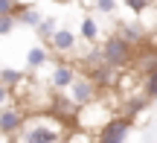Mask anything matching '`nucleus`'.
<instances>
[{"instance_id": "obj_1", "label": "nucleus", "mask_w": 157, "mask_h": 143, "mask_svg": "<svg viewBox=\"0 0 157 143\" xmlns=\"http://www.w3.org/2000/svg\"><path fill=\"white\" fill-rule=\"evenodd\" d=\"M134 58V47L125 35H111V38L102 44V62L113 64V67H122Z\"/></svg>"}, {"instance_id": "obj_2", "label": "nucleus", "mask_w": 157, "mask_h": 143, "mask_svg": "<svg viewBox=\"0 0 157 143\" xmlns=\"http://www.w3.org/2000/svg\"><path fill=\"white\" fill-rule=\"evenodd\" d=\"M131 129H134V117H113V120H108L105 126H102V132H99V140L102 143H119V140H125L131 134Z\"/></svg>"}, {"instance_id": "obj_3", "label": "nucleus", "mask_w": 157, "mask_h": 143, "mask_svg": "<svg viewBox=\"0 0 157 143\" xmlns=\"http://www.w3.org/2000/svg\"><path fill=\"white\" fill-rule=\"evenodd\" d=\"M67 91L73 93L76 105H90L96 99V82H93V76H76L73 85H70Z\"/></svg>"}, {"instance_id": "obj_4", "label": "nucleus", "mask_w": 157, "mask_h": 143, "mask_svg": "<svg viewBox=\"0 0 157 143\" xmlns=\"http://www.w3.org/2000/svg\"><path fill=\"white\" fill-rule=\"evenodd\" d=\"M21 126H23V111H17V108L0 111V134H17Z\"/></svg>"}, {"instance_id": "obj_5", "label": "nucleus", "mask_w": 157, "mask_h": 143, "mask_svg": "<svg viewBox=\"0 0 157 143\" xmlns=\"http://www.w3.org/2000/svg\"><path fill=\"white\" fill-rule=\"evenodd\" d=\"M58 137H61V134L47 129V126H26L23 129V140H29V143H52Z\"/></svg>"}, {"instance_id": "obj_6", "label": "nucleus", "mask_w": 157, "mask_h": 143, "mask_svg": "<svg viewBox=\"0 0 157 143\" xmlns=\"http://www.w3.org/2000/svg\"><path fill=\"white\" fill-rule=\"evenodd\" d=\"M73 79H76V73H73V67H67V64H58L56 73H52V85H56L58 91H67V88L73 85Z\"/></svg>"}, {"instance_id": "obj_7", "label": "nucleus", "mask_w": 157, "mask_h": 143, "mask_svg": "<svg viewBox=\"0 0 157 143\" xmlns=\"http://www.w3.org/2000/svg\"><path fill=\"white\" fill-rule=\"evenodd\" d=\"M52 47H56V50H73V44H76V35L70 32V29H56V35H52Z\"/></svg>"}, {"instance_id": "obj_8", "label": "nucleus", "mask_w": 157, "mask_h": 143, "mask_svg": "<svg viewBox=\"0 0 157 143\" xmlns=\"http://www.w3.org/2000/svg\"><path fill=\"white\" fill-rule=\"evenodd\" d=\"M17 21L26 23V26H38V23H41V12L29 9V6H21V12H17Z\"/></svg>"}, {"instance_id": "obj_9", "label": "nucleus", "mask_w": 157, "mask_h": 143, "mask_svg": "<svg viewBox=\"0 0 157 143\" xmlns=\"http://www.w3.org/2000/svg\"><path fill=\"white\" fill-rule=\"evenodd\" d=\"M47 58H50V56H47V50H44V47H32V50H29V58H26V62H29V67H41Z\"/></svg>"}, {"instance_id": "obj_10", "label": "nucleus", "mask_w": 157, "mask_h": 143, "mask_svg": "<svg viewBox=\"0 0 157 143\" xmlns=\"http://www.w3.org/2000/svg\"><path fill=\"white\" fill-rule=\"evenodd\" d=\"M96 35H99V26H96V21L84 18V21H82V38H84V41H96Z\"/></svg>"}, {"instance_id": "obj_11", "label": "nucleus", "mask_w": 157, "mask_h": 143, "mask_svg": "<svg viewBox=\"0 0 157 143\" xmlns=\"http://www.w3.org/2000/svg\"><path fill=\"white\" fill-rule=\"evenodd\" d=\"M23 76H21V70H0V82H3V85H17V82H21Z\"/></svg>"}, {"instance_id": "obj_12", "label": "nucleus", "mask_w": 157, "mask_h": 143, "mask_svg": "<svg viewBox=\"0 0 157 143\" xmlns=\"http://www.w3.org/2000/svg\"><path fill=\"white\" fill-rule=\"evenodd\" d=\"M38 35H41V38H52V35H56V21H52V18L41 21L38 23Z\"/></svg>"}, {"instance_id": "obj_13", "label": "nucleus", "mask_w": 157, "mask_h": 143, "mask_svg": "<svg viewBox=\"0 0 157 143\" xmlns=\"http://www.w3.org/2000/svg\"><path fill=\"white\" fill-rule=\"evenodd\" d=\"M17 23V15H0V35H9Z\"/></svg>"}, {"instance_id": "obj_14", "label": "nucleus", "mask_w": 157, "mask_h": 143, "mask_svg": "<svg viewBox=\"0 0 157 143\" xmlns=\"http://www.w3.org/2000/svg\"><path fill=\"white\" fill-rule=\"evenodd\" d=\"M146 97H148V99L157 97V70H151L148 79H146Z\"/></svg>"}, {"instance_id": "obj_15", "label": "nucleus", "mask_w": 157, "mask_h": 143, "mask_svg": "<svg viewBox=\"0 0 157 143\" xmlns=\"http://www.w3.org/2000/svg\"><path fill=\"white\" fill-rule=\"evenodd\" d=\"M143 108H148V97H140V99H131V105H128V117L140 114Z\"/></svg>"}, {"instance_id": "obj_16", "label": "nucleus", "mask_w": 157, "mask_h": 143, "mask_svg": "<svg viewBox=\"0 0 157 143\" xmlns=\"http://www.w3.org/2000/svg\"><path fill=\"white\" fill-rule=\"evenodd\" d=\"M0 15H17V3L15 0H0Z\"/></svg>"}, {"instance_id": "obj_17", "label": "nucleus", "mask_w": 157, "mask_h": 143, "mask_svg": "<svg viewBox=\"0 0 157 143\" xmlns=\"http://www.w3.org/2000/svg\"><path fill=\"white\" fill-rule=\"evenodd\" d=\"M96 9L105 12V15H111V12L117 9V0H96Z\"/></svg>"}, {"instance_id": "obj_18", "label": "nucleus", "mask_w": 157, "mask_h": 143, "mask_svg": "<svg viewBox=\"0 0 157 143\" xmlns=\"http://www.w3.org/2000/svg\"><path fill=\"white\" fill-rule=\"evenodd\" d=\"M125 3H128L131 12H143V9H148V0H125Z\"/></svg>"}, {"instance_id": "obj_19", "label": "nucleus", "mask_w": 157, "mask_h": 143, "mask_svg": "<svg viewBox=\"0 0 157 143\" xmlns=\"http://www.w3.org/2000/svg\"><path fill=\"white\" fill-rule=\"evenodd\" d=\"M125 38H128V41H140L143 38V35H140V26H137V29L128 26V29H125Z\"/></svg>"}, {"instance_id": "obj_20", "label": "nucleus", "mask_w": 157, "mask_h": 143, "mask_svg": "<svg viewBox=\"0 0 157 143\" xmlns=\"http://www.w3.org/2000/svg\"><path fill=\"white\" fill-rule=\"evenodd\" d=\"M6 97H9V85L0 82V102H6Z\"/></svg>"}]
</instances>
